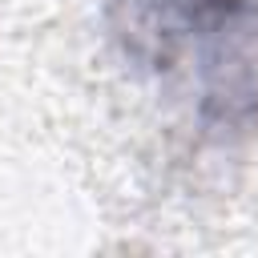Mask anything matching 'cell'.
<instances>
[{
    "mask_svg": "<svg viewBox=\"0 0 258 258\" xmlns=\"http://www.w3.org/2000/svg\"><path fill=\"white\" fill-rule=\"evenodd\" d=\"M113 28L206 125L258 121V0H113Z\"/></svg>",
    "mask_w": 258,
    "mask_h": 258,
    "instance_id": "6da1fadb",
    "label": "cell"
}]
</instances>
